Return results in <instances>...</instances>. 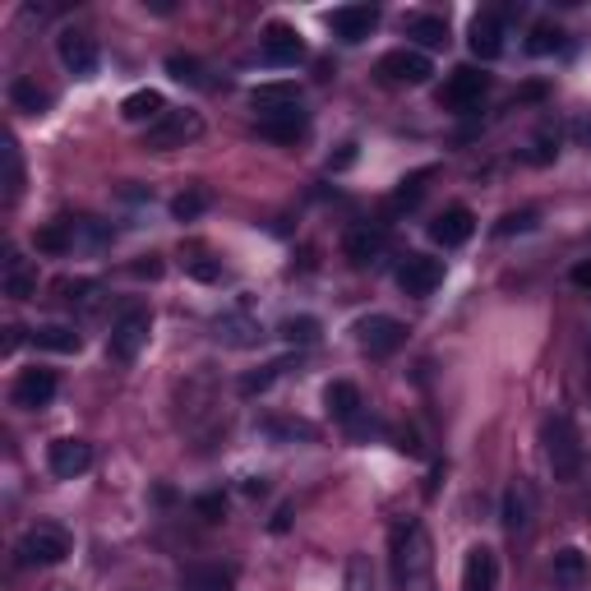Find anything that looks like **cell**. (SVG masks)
Segmentation results:
<instances>
[{
    "label": "cell",
    "instance_id": "cell-16",
    "mask_svg": "<svg viewBox=\"0 0 591 591\" xmlns=\"http://www.w3.org/2000/svg\"><path fill=\"white\" fill-rule=\"evenodd\" d=\"M250 107L259 111V121H264V116H278V111L301 107V84H296V79H268V84H254L250 88Z\"/></svg>",
    "mask_w": 591,
    "mask_h": 591
},
{
    "label": "cell",
    "instance_id": "cell-7",
    "mask_svg": "<svg viewBox=\"0 0 591 591\" xmlns=\"http://www.w3.org/2000/svg\"><path fill=\"white\" fill-rule=\"evenodd\" d=\"M356 342H361L365 356L384 361V356H393L407 342V328L393 314H365V319H356Z\"/></svg>",
    "mask_w": 591,
    "mask_h": 591
},
{
    "label": "cell",
    "instance_id": "cell-15",
    "mask_svg": "<svg viewBox=\"0 0 591 591\" xmlns=\"http://www.w3.org/2000/svg\"><path fill=\"white\" fill-rule=\"evenodd\" d=\"M467 47L476 61H499L504 56V19L495 10H481L467 28Z\"/></svg>",
    "mask_w": 591,
    "mask_h": 591
},
{
    "label": "cell",
    "instance_id": "cell-33",
    "mask_svg": "<svg viewBox=\"0 0 591 591\" xmlns=\"http://www.w3.org/2000/svg\"><path fill=\"white\" fill-rule=\"evenodd\" d=\"M555 582L559 587H578L582 578H587V555H582L578 545H564V550H555Z\"/></svg>",
    "mask_w": 591,
    "mask_h": 591
},
{
    "label": "cell",
    "instance_id": "cell-34",
    "mask_svg": "<svg viewBox=\"0 0 591 591\" xmlns=\"http://www.w3.org/2000/svg\"><path fill=\"white\" fill-rule=\"evenodd\" d=\"M319 333H324V324L314 314H291L287 324L278 328V338L291 342V347H310V342H319Z\"/></svg>",
    "mask_w": 591,
    "mask_h": 591
},
{
    "label": "cell",
    "instance_id": "cell-47",
    "mask_svg": "<svg viewBox=\"0 0 591 591\" xmlns=\"http://www.w3.org/2000/svg\"><path fill=\"white\" fill-rule=\"evenodd\" d=\"M134 278H148V282H157V278H162V259H157V254H144V259L134 264Z\"/></svg>",
    "mask_w": 591,
    "mask_h": 591
},
{
    "label": "cell",
    "instance_id": "cell-2",
    "mask_svg": "<svg viewBox=\"0 0 591 591\" xmlns=\"http://www.w3.org/2000/svg\"><path fill=\"white\" fill-rule=\"evenodd\" d=\"M541 439H545V462H550V471H555V481L559 485H573L582 476V462H587V453H582V435H578V425H573V416H568V411H555V416L545 421Z\"/></svg>",
    "mask_w": 591,
    "mask_h": 591
},
{
    "label": "cell",
    "instance_id": "cell-9",
    "mask_svg": "<svg viewBox=\"0 0 591 591\" xmlns=\"http://www.w3.org/2000/svg\"><path fill=\"white\" fill-rule=\"evenodd\" d=\"M379 74H384L388 84H411V88H421V84H430L435 65H430V56H425V51L398 47V51H384V56H379Z\"/></svg>",
    "mask_w": 591,
    "mask_h": 591
},
{
    "label": "cell",
    "instance_id": "cell-32",
    "mask_svg": "<svg viewBox=\"0 0 591 591\" xmlns=\"http://www.w3.org/2000/svg\"><path fill=\"white\" fill-rule=\"evenodd\" d=\"M167 74L185 88H208V70L199 56H185V51H171L167 56Z\"/></svg>",
    "mask_w": 591,
    "mask_h": 591
},
{
    "label": "cell",
    "instance_id": "cell-50",
    "mask_svg": "<svg viewBox=\"0 0 591 591\" xmlns=\"http://www.w3.org/2000/svg\"><path fill=\"white\" fill-rule=\"evenodd\" d=\"M291 527V504H282L278 508V518H273V531H278V536H282V531H287Z\"/></svg>",
    "mask_w": 591,
    "mask_h": 591
},
{
    "label": "cell",
    "instance_id": "cell-17",
    "mask_svg": "<svg viewBox=\"0 0 591 591\" xmlns=\"http://www.w3.org/2000/svg\"><path fill=\"white\" fill-rule=\"evenodd\" d=\"M471 231H476V218H471L467 204H448L435 222H430V241L444 245V250H458V245L471 241Z\"/></svg>",
    "mask_w": 591,
    "mask_h": 591
},
{
    "label": "cell",
    "instance_id": "cell-49",
    "mask_svg": "<svg viewBox=\"0 0 591 591\" xmlns=\"http://www.w3.org/2000/svg\"><path fill=\"white\" fill-rule=\"evenodd\" d=\"M573 287H582V291H591V259H582V264H573Z\"/></svg>",
    "mask_w": 591,
    "mask_h": 591
},
{
    "label": "cell",
    "instance_id": "cell-26",
    "mask_svg": "<svg viewBox=\"0 0 591 591\" xmlns=\"http://www.w3.org/2000/svg\"><path fill=\"white\" fill-rule=\"evenodd\" d=\"M305 130H310V116H305L301 107L278 111V116H264V121H259V134L273 139V144H296Z\"/></svg>",
    "mask_w": 591,
    "mask_h": 591
},
{
    "label": "cell",
    "instance_id": "cell-43",
    "mask_svg": "<svg viewBox=\"0 0 591 591\" xmlns=\"http://www.w3.org/2000/svg\"><path fill=\"white\" fill-rule=\"evenodd\" d=\"M74 245L84 241V245H107L111 241V227L107 222H97V218H74Z\"/></svg>",
    "mask_w": 591,
    "mask_h": 591
},
{
    "label": "cell",
    "instance_id": "cell-12",
    "mask_svg": "<svg viewBox=\"0 0 591 591\" xmlns=\"http://www.w3.org/2000/svg\"><path fill=\"white\" fill-rule=\"evenodd\" d=\"M259 51H264V65H273V70H296L305 61V42L291 24H268Z\"/></svg>",
    "mask_w": 591,
    "mask_h": 591
},
{
    "label": "cell",
    "instance_id": "cell-14",
    "mask_svg": "<svg viewBox=\"0 0 591 591\" xmlns=\"http://www.w3.org/2000/svg\"><path fill=\"white\" fill-rule=\"evenodd\" d=\"M328 28H333L338 42L356 47V42H365V37L379 28V10H374V5H338V10L328 14Z\"/></svg>",
    "mask_w": 591,
    "mask_h": 591
},
{
    "label": "cell",
    "instance_id": "cell-11",
    "mask_svg": "<svg viewBox=\"0 0 591 591\" xmlns=\"http://www.w3.org/2000/svg\"><path fill=\"white\" fill-rule=\"evenodd\" d=\"M47 467H51L56 481H74V476H84V471L93 467V444H88V439H74V435L51 439L47 444Z\"/></svg>",
    "mask_w": 591,
    "mask_h": 591
},
{
    "label": "cell",
    "instance_id": "cell-13",
    "mask_svg": "<svg viewBox=\"0 0 591 591\" xmlns=\"http://www.w3.org/2000/svg\"><path fill=\"white\" fill-rule=\"evenodd\" d=\"M439 282H444V264L430 259V254H407V259L398 264V287L407 291V296H416V301L435 296Z\"/></svg>",
    "mask_w": 591,
    "mask_h": 591
},
{
    "label": "cell",
    "instance_id": "cell-29",
    "mask_svg": "<svg viewBox=\"0 0 591 591\" xmlns=\"http://www.w3.org/2000/svg\"><path fill=\"white\" fill-rule=\"evenodd\" d=\"M213 328H218V342H227V347H254V342L264 338V328L250 324L245 314H222Z\"/></svg>",
    "mask_w": 591,
    "mask_h": 591
},
{
    "label": "cell",
    "instance_id": "cell-36",
    "mask_svg": "<svg viewBox=\"0 0 591 591\" xmlns=\"http://www.w3.org/2000/svg\"><path fill=\"white\" fill-rule=\"evenodd\" d=\"M435 176V167H421V171H411V176H402L398 190H393V208H416L421 204V194H425V181Z\"/></svg>",
    "mask_w": 591,
    "mask_h": 591
},
{
    "label": "cell",
    "instance_id": "cell-6",
    "mask_svg": "<svg viewBox=\"0 0 591 591\" xmlns=\"http://www.w3.org/2000/svg\"><path fill=\"white\" fill-rule=\"evenodd\" d=\"M485 93H490V74L476 70V65H458V70L444 79V88H439V102H444L448 111H458V116H467L471 107H481Z\"/></svg>",
    "mask_w": 591,
    "mask_h": 591
},
{
    "label": "cell",
    "instance_id": "cell-48",
    "mask_svg": "<svg viewBox=\"0 0 591 591\" xmlns=\"http://www.w3.org/2000/svg\"><path fill=\"white\" fill-rule=\"evenodd\" d=\"M351 162H356V144H342L338 157H328V171H347Z\"/></svg>",
    "mask_w": 591,
    "mask_h": 591
},
{
    "label": "cell",
    "instance_id": "cell-28",
    "mask_svg": "<svg viewBox=\"0 0 591 591\" xmlns=\"http://www.w3.org/2000/svg\"><path fill=\"white\" fill-rule=\"evenodd\" d=\"M33 347L61 351V356H74V351L84 347V338H79L70 324H42V328H33Z\"/></svg>",
    "mask_w": 591,
    "mask_h": 591
},
{
    "label": "cell",
    "instance_id": "cell-39",
    "mask_svg": "<svg viewBox=\"0 0 591 591\" xmlns=\"http://www.w3.org/2000/svg\"><path fill=\"white\" fill-rule=\"evenodd\" d=\"M536 222H541V213L536 208H518V213H504L495 227L499 241H508V236H522V231H536Z\"/></svg>",
    "mask_w": 591,
    "mask_h": 591
},
{
    "label": "cell",
    "instance_id": "cell-46",
    "mask_svg": "<svg viewBox=\"0 0 591 591\" xmlns=\"http://www.w3.org/2000/svg\"><path fill=\"white\" fill-rule=\"evenodd\" d=\"M97 282H88V278H74V282H61V296L70 305H93V296H97Z\"/></svg>",
    "mask_w": 591,
    "mask_h": 591
},
{
    "label": "cell",
    "instance_id": "cell-30",
    "mask_svg": "<svg viewBox=\"0 0 591 591\" xmlns=\"http://www.w3.org/2000/svg\"><path fill=\"white\" fill-rule=\"evenodd\" d=\"M208 204H213V190L208 185H190V190H181L176 199H171V218L176 222H194V218H204Z\"/></svg>",
    "mask_w": 591,
    "mask_h": 591
},
{
    "label": "cell",
    "instance_id": "cell-51",
    "mask_svg": "<svg viewBox=\"0 0 591 591\" xmlns=\"http://www.w3.org/2000/svg\"><path fill=\"white\" fill-rule=\"evenodd\" d=\"M541 97H545V84H527V88H522V102H541Z\"/></svg>",
    "mask_w": 591,
    "mask_h": 591
},
{
    "label": "cell",
    "instance_id": "cell-41",
    "mask_svg": "<svg viewBox=\"0 0 591 591\" xmlns=\"http://www.w3.org/2000/svg\"><path fill=\"white\" fill-rule=\"evenodd\" d=\"M559 47H564L559 24H536V28H531V42H527L531 56H550V51H559Z\"/></svg>",
    "mask_w": 591,
    "mask_h": 591
},
{
    "label": "cell",
    "instance_id": "cell-24",
    "mask_svg": "<svg viewBox=\"0 0 591 591\" xmlns=\"http://www.w3.org/2000/svg\"><path fill=\"white\" fill-rule=\"evenodd\" d=\"M402 33L416 37L421 51H444L448 47V19L444 14H407L402 19Z\"/></svg>",
    "mask_w": 591,
    "mask_h": 591
},
{
    "label": "cell",
    "instance_id": "cell-25",
    "mask_svg": "<svg viewBox=\"0 0 591 591\" xmlns=\"http://www.w3.org/2000/svg\"><path fill=\"white\" fill-rule=\"evenodd\" d=\"M0 287H5V296H10V301H33V296H37V264H28L19 250H10Z\"/></svg>",
    "mask_w": 591,
    "mask_h": 591
},
{
    "label": "cell",
    "instance_id": "cell-37",
    "mask_svg": "<svg viewBox=\"0 0 591 591\" xmlns=\"http://www.w3.org/2000/svg\"><path fill=\"white\" fill-rule=\"evenodd\" d=\"M282 370H287V361H268V365H259L254 374H245L241 384H236V388H241V398H254V393H268V388H273V384L282 379Z\"/></svg>",
    "mask_w": 591,
    "mask_h": 591
},
{
    "label": "cell",
    "instance_id": "cell-45",
    "mask_svg": "<svg viewBox=\"0 0 591 591\" xmlns=\"http://www.w3.org/2000/svg\"><path fill=\"white\" fill-rule=\"evenodd\" d=\"M185 273H190L194 282H218V278H222V259H208V254H194V259H185Z\"/></svg>",
    "mask_w": 591,
    "mask_h": 591
},
{
    "label": "cell",
    "instance_id": "cell-4",
    "mask_svg": "<svg viewBox=\"0 0 591 591\" xmlns=\"http://www.w3.org/2000/svg\"><path fill=\"white\" fill-rule=\"evenodd\" d=\"M70 550H74V536L65 527H56V522H37L14 545V555H19L24 568H56L70 559Z\"/></svg>",
    "mask_w": 591,
    "mask_h": 591
},
{
    "label": "cell",
    "instance_id": "cell-38",
    "mask_svg": "<svg viewBox=\"0 0 591 591\" xmlns=\"http://www.w3.org/2000/svg\"><path fill=\"white\" fill-rule=\"evenodd\" d=\"M342 591H374V564H370V555H351L347 559Z\"/></svg>",
    "mask_w": 591,
    "mask_h": 591
},
{
    "label": "cell",
    "instance_id": "cell-18",
    "mask_svg": "<svg viewBox=\"0 0 591 591\" xmlns=\"http://www.w3.org/2000/svg\"><path fill=\"white\" fill-rule=\"evenodd\" d=\"M384 245H388V236L379 222H356V227L342 236V254H347V264H356V268L374 264V259L384 254Z\"/></svg>",
    "mask_w": 591,
    "mask_h": 591
},
{
    "label": "cell",
    "instance_id": "cell-22",
    "mask_svg": "<svg viewBox=\"0 0 591 591\" xmlns=\"http://www.w3.org/2000/svg\"><path fill=\"white\" fill-rule=\"evenodd\" d=\"M162 116H167V97L157 93V88H134L121 102V121H130V125H157Z\"/></svg>",
    "mask_w": 591,
    "mask_h": 591
},
{
    "label": "cell",
    "instance_id": "cell-27",
    "mask_svg": "<svg viewBox=\"0 0 591 591\" xmlns=\"http://www.w3.org/2000/svg\"><path fill=\"white\" fill-rule=\"evenodd\" d=\"M10 102H14V111H28V116H42V111L51 107V93L37 79H28V74H19L10 84Z\"/></svg>",
    "mask_w": 591,
    "mask_h": 591
},
{
    "label": "cell",
    "instance_id": "cell-31",
    "mask_svg": "<svg viewBox=\"0 0 591 591\" xmlns=\"http://www.w3.org/2000/svg\"><path fill=\"white\" fill-rule=\"evenodd\" d=\"M33 250L37 254H70L74 250V227L70 222H47V227H37Z\"/></svg>",
    "mask_w": 591,
    "mask_h": 591
},
{
    "label": "cell",
    "instance_id": "cell-3",
    "mask_svg": "<svg viewBox=\"0 0 591 591\" xmlns=\"http://www.w3.org/2000/svg\"><path fill=\"white\" fill-rule=\"evenodd\" d=\"M148 333H153V310H148V305H125V310L111 319L107 356L116 365H134L139 351L148 347Z\"/></svg>",
    "mask_w": 591,
    "mask_h": 591
},
{
    "label": "cell",
    "instance_id": "cell-35",
    "mask_svg": "<svg viewBox=\"0 0 591 591\" xmlns=\"http://www.w3.org/2000/svg\"><path fill=\"white\" fill-rule=\"evenodd\" d=\"M19 190H24V153L14 144V134H5V199L14 204Z\"/></svg>",
    "mask_w": 591,
    "mask_h": 591
},
{
    "label": "cell",
    "instance_id": "cell-1",
    "mask_svg": "<svg viewBox=\"0 0 591 591\" xmlns=\"http://www.w3.org/2000/svg\"><path fill=\"white\" fill-rule=\"evenodd\" d=\"M388 545H393L398 591H439V582H435V545H430V531H425L421 522L416 518L393 522Z\"/></svg>",
    "mask_w": 591,
    "mask_h": 591
},
{
    "label": "cell",
    "instance_id": "cell-44",
    "mask_svg": "<svg viewBox=\"0 0 591 591\" xmlns=\"http://www.w3.org/2000/svg\"><path fill=\"white\" fill-rule=\"evenodd\" d=\"M194 513L204 522H222L227 518V495H222V490H208V495L194 499Z\"/></svg>",
    "mask_w": 591,
    "mask_h": 591
},
{
    "label": "cell",
    "instance_id": "cell-42",
    "mask_svg": "<svg viewBox=\"0 0 591 591\" xmlns=\"http://www.w3.org/2000/svg\"><path fill=\"white\" fill-rule=\"evenodd\" d=\"M555 153H559V134L555 130H541L536 139H531V148L522 157H527L531 167H545V162H555Z\"/></svg>",
    "mask_w": 591,
    "mask_h": 591
},
{
    "label": "cell",
    "instance_id": "cell-23",
    "mask_svg": "<svg viewBox=\"0 0 591 591\" xmlns=\"http://www.w3.org/2000/svg\"><path fill=\"white\" fill-rule=\"evenodd\" d=\"M181 591H236L231 564H190L181 573Z\"/></svg>",
    "mask_w": 591,
    "mask_h": 591
},
{
    "label": "cell",
    "instance_id": "cell-20",
    "mask_svg": "<svg viewBox=\"0 0 591 591\" xmlns=\"http://www.w3.org/2000/svg\"><path fill=\"white\" fill-rule=\"evenodd\" d=\"M531 513H536V490L518 476V481L504 490V504H499V518H504L508 536H522V531L531 527Z\"/></svg>",
    "mask_w": 591,
    "mask_h": 591
},
{
    "label": "cell",
    "instance_id": "cell-21",
    "mask_svg": "<svg viewBox=\"0 0 591 591\" xmlns=\"http://www.w3.org/2000/svg\"><path fill=\"white\" fill-rule=\"evenodd\" d=\"M324 407H328V416H333V421H342V425H351V430H356L365 398H361V388L351 384V379H333V384L324 388Z\"/></svg>",
    "mask_w": 591,
    "mask_h": 591
},
{
    "label": "cell",
    "instance_id": "cell-5",
    "mask_svg": "<svg viewBox=\"0 0 591 591\" xmlns=\"http://www.w3.org/2000/svg\"><path fill=\"white\" fill-rule=\"evenodd\" d=\"M194 139H204V116L199 111H167L162 121L144 130L148 153H171V148H185Z\"/></svg>",
    "mask_w": 591,
    "mask_h": 591
},
{
    "label": "cell",
    "instance_id": "cell-19",
    "mask_svg": "<svg viewBox=\"0 0 591 591\" xmlns=\"http://www.w3.org/2000/svg\"><path fill=\"white\" fill-rule=\"evenodd\" d=\"M462 591H499V555L490 545H471L462 559Z\"/></svg>",
    "mask_w": 591,
    "mask_h": 591
},
{
    "label": "cell",
    "instance_id": "cell-40",
    "mask_svg": "<svg viewBox=\"0 0 591 591\" xmlns=\"http://www.w3.org/2000/svg\"><path fill=\"white\" fill-rule=\"evenodd\" d=\"M259 430H264L268 439H287V444H291V439H314V430L305 421H282V416H268Z\"/></svg>",
    "mask_w": 591,
    "mask_h": 591
},
{
    "label": "cell",
    "instance_id": "cell-52",
    "mask_svg": "<svg viewBox=\"0 0 591 591\" xmlns=\"http://www.w3.org/2000/svg\"><path fill=\"white\" fill-rule=\"evenodd\" d=\"M268 485H264V476H250V481H245V495H264Z\"/></svg>",
    "mask_w": 591,
    "mask_h": 591
},
{
    "label": "cell",
    "instance_id": "cell-10",
    "mask_svg": "<svg viewBox=\"0 0 591 591\" xmlns=\"http://www.w3.org/2000/svg\"><path fill=\"white\" fill-rule=\"evenodd\" d=\"M56 56H61V65L74 74V79H93L97 65H102L97 42L88 33H79V28H65V33L56 37Z\"/></svg>",
    "mask_w": 591,
    "mask_h": 591
},
{
    "label": "cell",
    "instance_id": "cell-8",
    "mask_svg": "<svg viewBox=\"0 0 591 591\" xmlns=\"http://www.w3.org/2000/svg\"><path fill=\"white\" fill-rule=\"evenodd\" d=\"M56 393H61V379H56V370H42V365H33V370H19V379H14L10 388V402L24 411H42L56 402Z\"/></svg>",
    "mask_w": 591,
    "mask_h": 591
}]
</instances>
